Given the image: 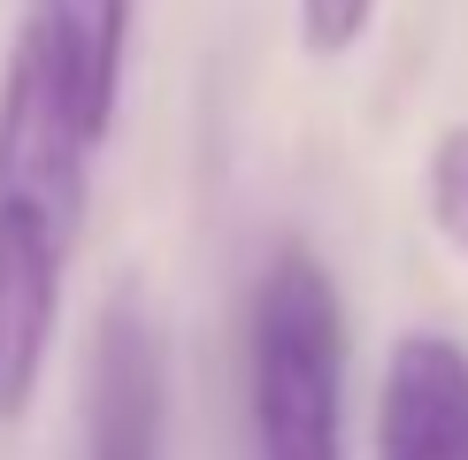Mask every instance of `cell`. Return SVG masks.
Wrapping results in <instances>:
<instances>
[{"label": "cell", "mask_w": 468, "mask_h": 460, "mask_svg": "<svg viewBox=\"0 0 468 460\" xmlns=\"http://www.w3.org/2000/svg\"><path fill=\"white\" fill-rule=\"evenodd\" d=\"M346 330L338 277L307 238H277L246 292V430L253 460H346Z\"/></svg>", "instance_id": "cell-1"}, {"label": "cell", "mask_w": 468, "mask_h": 460, "mask_svg": "<svg viewBox=\"0 0 468 460\" xmlns=\"http://www.w3.org/2000/svg\"><path fill=\"white\" fill-rule=\"evenodd\" d=\"M169 445V338L139 284H115L85 353V460H162Z\"/></svg>", "instance_id": "cell-2"}, {"label": "cell", "mask_w": 468, "mask_h": 460, "mask_svg": "<svg viewBox=\"0 0 468 460\" xmlns=\"http://www.w3.org/2000/svg\"><path fill=\"white\" fill-rule=\"evenodd\" d=\"M92 153L101 139H85V123L24 62H0V207L77 246L92 200Z\"/></svg>", "instance_id": "cell-3"}, {"label": "cell", "mask_w": 468, "mask_h": 460, "mask_svg": "<svg viewBox=\"0 0 468 460\" xmlns=\"http://www.w3.org/2000/svg\"><path fill=\"white\" fill-rule=\"evenodd\" d=\"M123 54H131V0H24L8 62H24L85 123V139H108L115 100H123Z\"/></svg>", "instance_id": "cell-4"}, {"label": "cell", "mask_w": 468, "mask_h": 460, "mask_svg": "<svg viewBox=\"0 0 468 460\" xmlns=\"http://www.w3.org/2000/svg\"><path fill=\"white\" fill-rule=\"evenodd\" d=\"M377 460H468V345L407 330L377 392Z\"/></svg>", "instance_id": "cell-5"}, {"label": "cell", "mask_w": 468, "mask_h": 460, "mask_svg": "<svg viewBox=\"0 0 468 460\" xmlns=\"http://www.w3.org/2000/svg\"><path fill=\"white\" fill-rule=\"evenodd\" d=\"M62 261L69 238L0 207V422H24V407L38 399L54 322H62Z\"/></svg>", "instance_id": "cell-6"}, {"label": "cell", "mask_w": 468, "mask_h": 460, "mask_svg": "<svg viewBox=\"0 0 468 460\" xmlns=\"http://www.w3.org/2000/svg\"><path fill=\"white\" fill-rule=\"evenodd\" d=\"M422 215H431V230L468 261V115L445 123L431 139V153H422Z\"/></svg>", "instance_id": "cell-7"}, {"label": "cell", "mask_w": 468, "mask_h": 460, "mask_svg": "<svg viewBox=\"0 0 468 460\" xmlns=\"http://www.w3.org/2000/svg\"><path fill=\"white\" fill-rule=\"evenodd\" d=\"M368 24H377V0H300V47L315 54V62H338V54H354Z\"/></svg>", "instance_id": "cell-8"}]
</instances>
